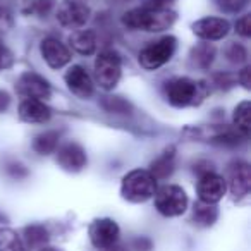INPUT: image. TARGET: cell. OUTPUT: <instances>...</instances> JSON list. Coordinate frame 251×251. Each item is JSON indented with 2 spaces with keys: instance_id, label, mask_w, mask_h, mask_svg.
<instances>
[{
  "instance_id": "cell-14",
  "label": "cell",
  "mask_w": 251,
  "mask_h": 251,
  "mask_svg": "<svg viewBox=\"0 0 251 251\" xmlns=\"http://www.w3.org/2000/svg\"><path fill=\"white\" fill-rule=\"evenodd\" d=\"M40 53L50 69H62L71 62L73 57L69 47L55 36H47L40 42Z\"/></svg>"
},
{
  "instance_id": "cell-39",
  "label": "cell",
  "mask_w": 251,
  "mask_h": 251,
  "mask_svg": "<svg viewBox=\"0 0 251 251\" xmlns=\"http://www.w3.org/2000/svg\"><path fill=\"white\" fill-rule=\"evenodd\" d=\"M215 84L220 88H224V86L227 88V86L232 84V79H230L229 74H226V76H224V74H215Z\"/></svg>"
},
{
  "instance_id": "cell-4",
  "label": "cell",
  "mask_w": 251,
  "mask_h": 251,
  "mask_svg": "<svg viewBox=\"0 0 251 251\" xmlns=\"http://www.w3.org/2000/svg\"><path fill=\"white\" fill-rule=\"evenodd\" d=\"M184 134L189 140L205 141V143L219 145V147H239L248 136H244L234 126L226 124H212L200 126V127H188Z\"/></svg>"
},
{
  "instance_id": "cell-28",
  "label": "cell",
  "mask_w": 251,
  "mask_h": 251,
  "mask_svg": "<svg viewBox=\"0 0 251 251\" xmlns=\"http://www.w3.org/2000/svg\"><path fill=\"white\" fill-rule=\"evenodd\" d=\"M224 55H226V59L229 60L230 64H236V66H241V64L248 62V50L243 43L230 42L229 45L226 47V50H224Z\"/></svg>"
},
{
  "instance_id": "cell-8",
  "label": "cell",
  "mask_w": 251,
  "mask_h": 251,
  "mask_svg": "<svg viewBox=\"0 0 251 251\" xmlns=\"http://www.w3.org/2000/svg\"><path fill=\"white\" fill-rule=\"evenodd\" d=\"M227 188L234 201H241L250 195L251 189V169L244 160H232L227 165Z\"/></svg>"
},
{
  "instance_id": "cell-30",
  "label": "cell",
  "mask_w": 251,
  "mask_h": 251,
  "mask_svg": "<svg viewBox=\"0 0 251 251\" xmlns=\"http://www.w3.org/2000/svg\"><path fill=\"white\" fill-rule=\"evenodd\" d=\"M234 28H236L237 35H241L243 38H250L251 36V14L241 16V18L236 21V25H234Z\"/></svg>"
},
{
  "instance_id": "cell-2",
  "label": "cell",
  "mask_w": 251,
  "mask_h": 251,
  "mask_svg": "<svg viewBox=\"0 0 251 251\" xmlns=\"http://www.w3.org/2000/svg\"><path fill=\"white\" fill-rule=\"evenodd\" d=\"M177 19L172 9L167 11H155L147 7H134L131 11L124 12L122 16V25L131 31H145V33H160L172 28Z\"/></svg>"
},
{
  "instance_id": "cell-11",
  "label": "cell",
  "mask_w": 251,
  "mask_h": 251,
  "mask_svg": "<svg viewBox=\"0 0 251 251\" xmlns=\"http://www.w3.org/2000/svg\"><path fill=\"white\" fill-rule=\"evenodd\" d=\"M55 153V162L59 164V167L71 174H77L88 165L86 150L77 141H66L59 145Z\"/></svg>"
},
{
  "instance_id": "cell-26",
  "label": "cell",
  "mask_w": 251,
  "mask_h": 251,
  "mask_svg": "<svg viewBox=\"0 0 251 251\" xmlns=\"http://www.w3.org/2000/svg\"><path fill=\"white\" fill-rule=\"evenodd\" d=\"M55 9V0H25L23 2V14L35 16V18H47Z\"/></svg>"
},
{
  "instance_id": "cell-27",
  "label": "cell",
  "mask_w": 251,
  "mask_h": 251,
  "mask_svg": "<svg viewBox=\"0 0 251 251\" xmlns=\"http://www.w3.org/2000/svg\"><path fill=\"white\" fill-rule=\"evenodd\" d=\"M0 251H28L21 234L9 227H0Z\"/></svg>"
},
{
  "instance_id": "cell-23",
  "label": "cell",
  "mask_w": 251,
  "mask_h": 251,
  "mask_svg": "<svg viewBox=\"0 0 251 251\" xmlns=\"http://www.w3.org/2000/svg\"><path fill=\"white\" fill-rule=\"evenodd\" d=\"M191 220L195 226L198 227H212L213 224L219 220V208L215 205H208V203H201L198 201L193 208V215H191Z\"/></svg>"
},
{
  "instance_id": "cell-41",
  "label": "cell",
  "mask_w": 251,
  "mask_h": 251,
  "mask_svg": "<svg viewBox=\"0 0 251 251\" xmlns=\"http://www.w3.org/2000/svg\"><path fill=\"white\" fill-rule=\"evenodd\" d=\"M36 251H59L57 248H52V246H43V248H40V250H36Z\"/></svg>"
},
{
  "instance_id": "cell-16",
  "label": "cell",
  "mask_w": 251,
  "mask_h": 251,
  "mask_svg": "<svg viewBox=\"0 0 251 251\" xmlns=\"http://www.w3.org/2000/svg\"><path fill=\"white\" fill-rule=\"evenodd\" d=\"M193 33L203 42H217L224 40L230 31V23L224 18H203L193 23Z\"/></svg>"
},
{
  "instance_id": "cell-35",
  "label": "cell",
  "mask_w": 251,
  "mask_h": 251,
  "mask_svg": "<svg viewBox=\"0 0 251 251\" xmlns=\"http://www.w3.org/2000/svg\"><path fill=\"white\" fill-rule=\"evenodd\" d=\"M5 171H7V174L11 176V177H14V179H23V177H26V176H28V169H26L25 165L18 164V162L7 164Z\"/></svg>"
},
{
  "instance_id": "cell-38",
  "label": "cell",
  "mask_w": 251,
  "mask_h": 251,
  "mask_svg": "<svg viewBox=\"0 0 251 251\" xmlns=\"http://www.w3.org/2000/svg\"><path fill=\"white\" fill-rule=\"evenodd\" d=\"M11 107V95L5 90H0V114H4Z\"/></svg>"
},
{
  "instance_id": "cell-36",
  "label": "cell",
  "mask_w": 251,
  "mask_h": 251,
  "mask_svg": "<svg viewBox=\"0 0 251 251\" xmlns=\"http://www.w3.org/2000/svg\"><path fill=\"white\" fill-rule=\"evenodd\" d=\"M193 171H195V174H198V177H200V176L206 174V172L215 171V169H213L212 162H208V160H200V162H196V164L193 165Z\"/></svg>"
},
{
  "instance_id": "cell-6",
  "label": "cell",
  "mask_w": 251,
  "mask_h": 251,
  "mask_svg": "<svg viewBox=\"0 0 251 251\" xmlns=\"http://www.w3.org/2000/svg\"><path fill=\"white\" fill-rule=\"evenodd\" d=\"M122 77V59L115 50H101L95 59V81L105 91H112Z\"/></svg>"
},
{
  "instance_id": "cell-34",
  "label": "cell",
  "mask_w": 251,
  "mask_h": 251,
  "mask_svg": "<svg viewBox=\"0 0 251 251\" xmlns=\"http://www.w3.org/2000/svg\"><path fill=\"white\" fill-rule=\"evenodd\" d=\"M176 4V0H143V7L147 9H155V11H167L172 9Z\"/></svg>"
},
{
  "instance_id": "cell-9",
  "label": "cell",
  "mask_w": 251,
  "mask_h": 251,
  "mask_svg": "<svg viewBox=\"0 0 251 251\" xmlns=\"http://www.w3.org/2000/svg\"><path fill=\"white\" fill-rule=\"evenodd\" d=\"M91 9L81 0H64L55 9V18L62 28L81 29L90 21Z\"/></svg>"
},
{
  "instance_id": "cell-21",
  "label": "cell",
  "mask_w": 251,
  "mask_h": 251,
  "mask_svg": "<svg viewBox=\"0 0 251 251\" xmlns=\"http://www.w3.org/2000/svg\"><path fill=\"white\" fill-rule=\"evenodd\" d=\"M215 55H217V50L210 42L198 43V45L193 47L191 52H189V62H191V66L196 67V69L206 71L212 67L213 60H215Z\"/></svg>"
},
{
  "instance_id": "cell-40",
  "label": "cell",
  "mask_w": 251,
  "mask_h": 251,
  "mask_svg": "<svg viewBox=\"0 0 251 251\" xmlns=\"http://www.w3.org/2000/svg\"><path fill=\"white\" fill-rule=\"evenodd\" d=\"M100 251H127L126 250V246H122V244H114V246H108V248H103V250Z\"/></svg>"
},
{
  "instance_id": "cell-19",
  "label": "cell",
  "mask_w": 251,
  "mask_h": 251,
  "mask_svg": "<svg viewBox=\"0 0 251 251\" xmlns=\"http://www.w3.org/2000/svg\"><path fill=\"white\" fill-rule=\"evenodd\" d=\"M69 45L81 55H93L97 50V33L93 29H74L69 36Z\"/></svg>"
},
{
  "instance_id": "cell-42",
  "label": "cell",
  "mask_w": 251,
  "mask_h": 251,
  "mask_svg": "<svg viewBox=\"0 0 251 251\" xmlns=\"http://www.w3.org/2000/svg\"><path fill=\"white\" fill-rule=\"evenodd\" d=\"M127 0H112V4H126Z\"/></svg>"
},
{
  "instance_id": "cell-10",
  "label": "cell",
  "mask_w": 251,
  "mask_h": 251,
  "mask_svg": "<svg viewBox=\"0 0 251 251\" xmlns=\"http://www.w3.org/2000/svg\"><path fill=\"white\" fill-rule=\"evenodd\" d=\"M88 236L90 241L97 250H103V248L114 246L119 243L121 237V227L114 219L108 217H100L95 219L88 227Z\"/></svg>"
},
{
  "instance_id": "cell-31",
  "label": "cell",
  "mask_w": 251,
  "mask_h": 251,
  "mask_svg": "<svg viewBox=\"0 0 251 251\" xmlns=\"http://www.w3.org/2000/svg\"><path fill=\"white\" fill-rule=\"evenodd\" d=\"M14 26V18H12V12L5 7H0V36L9 33Z\"/></svg>"
},
{
  "instance_id": "cell-17",
  "label": "cell",
  "mask_w": 251,
  "mask_h": 251,
  "mask_svg": "<svg viewBox=\"0 0 251 251\" xmlns=\"http://www.w3.org/2000/svg\"><path fill=\"white\" fill-rule=\"evenodd\" d=\"M19 119L28 124H47L52 119V108L42 100L25 98L19 103Z\"/></svg>"
},
{
  "instance_id": "cell-5",
  "label": "cell",
  "mask_w": 251,
  "mask_h": 251,
  "mask_svg": "<svg viewBox=\"0 0 251 251\" xmlns=\"http://www.w3.org/2000/svg\"><path fill=\"white\" fill-rule=\"evenodd\" d=\"M176 50H177V38L172 35H165L148 43L138 55V62L145 71H157L171 62Z\"/></svg>"
},
{
  "instance_id": "cell-18",
  "label": "cell",
  "mask_w": 251,
  "mask_h": 251,
  "mask_svg": "<svg viewBox=\"0 0 251 251\" xmlns=\"http://www.w3.org/2000/svg\"><path fill=\"white\" fill-rule=\"evenodd\" d=\"M176 171V147H169L155 158L150 164V172L155 177V181H165L169 179Z\"/></svg>"
},
{
  "instance_id": "cell-25",
  "label": "cell",
  "mask_w": 251,
  "mask_h": 251,
  "mask_svg": "<svg viewBox=\"0 0 251 251\" xmlns=\"http://www.w3.org/2000/svg\"><path fill=\"white\" fill-rule=\"evenodd\" d=\"M232 126L236 129H239L244 136L250 134L251 129V103L248 100L241 101L232 114Z\"/></svg>"
},
{
  "instance_id": "cell-29",
  "label": "cell",
  "mask_w": 251,
  "mask_h": 251,
  "mask_svg": "<svg viewBox=\"0 0 251 251\" xmlns=\"http://www.w3.org/2000/svg\"><path fill=\"white\" fill-rule=\"evenodd\" d=\"M213 2L226 14H239L248 7L250 0H213Z\"/></svg>"
},
{
  "instance_id": "cell-15",
  "label": "cell",
  "mask_w": 251,
  "mask_h": 251,
  "mask_svg": "<svg viewBox=\"0 0 251 251\" xmlns=\"http://www.w3.org/2000/svg\"><path fill=\"white\" fill-rule=\"evenodd\" d=\"M67 90L81 100H90L95 93V83L83 66H71L64 74Z\"/></svg>"
},
{
  "instance_id": "cell-1",
  "label": "cell",
  "mask_w": 251,
  "mask_h": 251,
  "mask_svg": "<svg viewBox=\"0 0 251 251\" xmlns=\"http://www.w3.org/2000/svg\"><path fill=\"white\" fill-rule=\"evenodd\" d=\"M164 97L172 107L186 108L200 105L210 93V86L205 81H196L186 76L171 77L164 83Z\"/></svg>"
},
{
  "instance_id": "cell-37",
  "label": "cell",
  "mask_w": 251,
  "mask_h": 251,
  "mask_svg": "<svg viewBox=\"0 0 251 251\" xmlns=\"http://www.w3.org/2000/svg\"><path fill=\"white\" fill-rule=\"evenodd\" d=\"M250 74H251L250 66H244L243 71H239V74H237V81H239V83L243 84V86L246 88V90H250V88H251V77H250Z\"/></svg>"
},
{
  "instance_id": "cell-22",
  "label": "cell",
  "mask_w": 251,
  "mask_h": 251,
  "mask_svg": "<svg viewBox=\"0 0 251 251\" xmlns=\"http://www.w3.org/2000/svg\"><path fill=\"white\" fill-rule=\"evenodd\" d=\"M60 134L62 133L57 129H47L43 133L36 134L35 140H33V150L38 155H42V157L55 153L60 141Z\"/></svg>"
},
{
  "instance_id": "cell-20",
  "label": "cell",
  "mask_w": 251,
  "mask_h": 251,
  "mask_svg": "<svg viewBox=\"0 0 251 251\" xmlns=\"http://www.w3.org/2000/svg\"><path fill=\"white\" fill-rule=\"evenodd\" d=\"M23 241L28 251H36L43 246H49L50 232L43 224H29L23 230Z\"/></svg>"
},
{
  "instance_id": "cell-3",
  "label": "cell",
  "mask_w": 251,
  "mask_h": 251,
  "mask_svg": "<svg viewBox=\"0 0 251 251\" xmlns=\"http://www.w3.org/2000/svg\"><path fill=\"white\" fill-rule=\"evenodd\" d=\"M157 181L145 169H133L122 177L121 196L129 203H145L153 198L157 191Z\"/></svg>"
},
{
  "instance_id": "cell-7",
  "label": "cell",
  "mask_w": 251,
  "mask_h": 251,
  "mask_svg": "<svg viewBox=\"0 0 251 251\" xmlns=\"http://www.w3.org/2000/svg\"><path fill=\"white\" fill-rule=\"evenodd\" d=\"M155 200V208L160 215L167 217V219H174V217H181L182 213L188 210L189 198L186 191L177 184H164L157 188L153 195Z\"/></svg>"
},
{
  "instance_id": "cell-12",
  "label": "cell",
  "mask_w": 251,
  "mask_h": 251,
  "mask_svg": "<svg viewBox=\"0 0 251 251\" xmlns=\"http://www.w3.org/2000/svg\"><path fill=\"white\" fill-rule=\"evenodd\" d=\"M227 193V182L226 177L217 174L215 171L206 172V174L200 176L198 184H196V195L201 203H208V205H217L220 200L226 196Z\"/></svg>"
},
{
  "instance_id": "cell-24",
  "label": "cell",
  "mask_w": 251,
  "mask_h": 251,
  "mask_svg": "<svg viewBox=\"0 0 251 251\" xmlns=\"http://www.w3.org/2000/svg\"><path fill=\"white\" fill-rule=\"evenodd\" d=\"M100 107L107 114H114V115H129L134 110L131 101H127L122 97H115V95H107V97L100 98Z\"/></svg>"
},
{
  "instance_id": "cell-33",
  "label": "cell",
  "mask_w": 251,
  "mask_h": 251,
  "mask_svg": "<svg viewBox=\"0 0 251 251\" xmlns=\"http://www.w3.org/2000/svg\"><path fill=\"white\" fill-rule=\"evenodd\" d=\"M131 248L134 251H153V241L147 236H138L131 239Z\"/></svg>"
},
{
  "instance_id": "cell-13",
  "label": "cell",
  "mask_w": 251,
  "mask_h": 251,
  "mask_svg": "<svg viewBox=\"0 0 251 251\" xmlns=\"http://www.w3.org/2000/svg\"><path fill=\"white\" fill-rule=\"evenodd\" d=\"M16 90L25 98H33V100L42 101H47L52 95V86H50L49 81L40 74L33 73V71H26L19 76L18 83H16Z\"/></svg>"
},
{
  "instance_id": "cell-32",
  "label": "cell",
  "mask_w": 251,
  "mask_h": 251,
  "mask_svg": "<svg viewBox=\"0 0 251 251\" xmlns=\"http://www.w3.org/2000/svg\"><path fill=\"white\" fill-rule=\"evenodd\" d=\"M14 64V53L0 42V71H7Z\"/></svg>"
}]
</instances>
